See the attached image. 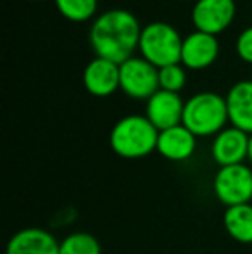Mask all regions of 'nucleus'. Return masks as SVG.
Listing matches in <instances>:
<instances>
[{"label":"nucleus","instance_id":"obj_1","mask_svg":"<svg viewBox=\"0 0 252 254\" xmlns=\"http://www.w3.org/2000/svg\"><path fill=\"white\" fill-rule=\"evenodd\" d=\"M142 26L137 16L125 9L102 12L90 28V44L97 57L123 64L140 44Z\"/></svg>","mask_w":252,"mask_h":254},{"label":"nucleus","instance_id":"obj_2","mask_svg":"<svg viewBox=\"0 0 252 254\" xmlns=\"http://www.w3.org/2000/svg\"><path fill=\"white\" fill-rule=\"evenodd\" d=\"M157 138L159 130L140 114L121 118L109 135L111 149L125 159H140L157 151Z\"/></svg>","mask_w":252,"mask_h":254},{"label":"nucleus","instance_id":"obj_7","mask_svg":"<svg viewBox=\"0 0 252 254\" xmlns=\"http://www.w3.org/2000/svg\"><path fill=\"white\" fill-rule=\"evenodd\" d=\"M235 10V0H195L192 23L197 31L216 37L232 24Z\"/></svg>","mask_w":252,"mask_h":254},{"label":"nucleus","instance_id":"obj_17","mask_svg":"<svg viewBox=\"0 0 252 254\" xmlns=\"http://www.w3.org/2000/svg\"><path fill=\"white\" fill-rule=\"evenodd\" d=\"M59 12L69 21H88L97 12V0H55Z\"/></svg>","mask_w":252,"mask_h":254},{"label":"nucleus","instance_id":"obj_20","mask_svg":"<svg viewBox=\"0 0 252 254\" xmlns=\"http://www.w3.org/2000/svg\"><path fill=\"white\" fill-rule=\"evenodd\" d=\"M247 159H249V163H251V166H252V135H251V138H249V156H247Z\"/></svg>","mask_w":252,"mask_h":254},{"label":"nucleus","instance_id":"obj_6","mask_svg":"<svg viewBox=\"0 0 252 254\" xmlns=\"http://www.w3.org/2000/svg\"><path fill=\"white\" fill-rule=\"evenodd\" d=\"M119 88L131 99L149 101L159 87V69L144 57H130L119 64Z\"/></svg>","mask_w":252,"mask_h":254},{"label":"nucleus","instance_id":"obj_13","mask_svg":"<svg viewBox=\"0 0 252 254\" xmlns=\"http://www.w3.org/2000/svg\"><path fill=\"white\" fill-rule=\"evenodd\" d=\"M197 149V137L183 125L159 131L157 152L164 159L182 163L194 156Z\"/></svg>","mask_w":252,"mask_h":254},{"label":"nucleus","instance_id":"obj_15","mask_svg":"<svg viewBox=\"0 0 252 254\" xmlns=\"http://www.w3.org/2000/svg\"><path fill=\"white\" fill-rule=\"evenodd\" d=\"M223 225L230 237L240 244H252V204L226 207Z\"/></svg>","mask_w":252,"mask_h":254},{"label":"nucleus","instance_id":"obj_10","mask_svg":"<svg viewBox=\"0 0 252 254\" xmlns=\"http://www.w3.org/2000/svg\"><path fill=\"white\" fill-rule=\"evenodd\" d=\"M83 85L95 97H109L119 88V64L95 57L83 71Z\"/></svg>","mask_w":252,"mask_h":254},{"label":"nucleus","instance_id":"obj_5","mask_svg":"<svg viewBox=\"0 0 252 254\" xmlns=\"http://www.w3.org/2000/svg\"><path fill=\"white\" fill-rule=\"evenodd\" d=\"M214 195L226 207L251 204L252 201V168L247 164H233L218 170L212 182Z\"/></svg>","mask_w":252,"mask_h":254},{"label":"nucleus","instance_id":"obj_16","mask_svg":"<svg viewBox=\"0 0 252 254\" xmlns=\"http://www.w3.org/2000/svg\"><path fill=\"white\" fill-rule=\"evenodd\" d=\"M59 254H102V249L99 241L92 234L74 232L61 241Z\"/></svg>","mask_w":252,"mask_h":254},{"label":"nucleus","instance_id":"obj_12","mask_svg":"<svg viewBox=\"0 0 252 254\" xmlns=\"http://www.w3.org/2000/svg\"><path fill=\"white\" fill-rule=\"evenodd\" d=\"M61 242L38 227H28L19 230L7 242L5 254H59Z\"/></svg>","mask_w":252,"mask_h":254},{"label":"nucleus","instance_id":"obj_8","mask_svg":"<svg viewBox=\"0 0 252 254\" xmlns=\"http://www.w3.org/2000/svg\"><path fill=\"white\" fill-rule=\"evenodd\" d=\"M185 102L180 94L168 90H157L145 106V116L159 131L178 127L183 120Z\"/></svg>","mask_w":252,"mask_h":254},{"label":"nucleus","instance_id":"obj_14","mask_svg":"<svg viewBox=\"0 0 252 254\" xmlns=\"http://www.w3.org/2000/svg\"><path fill=\"white\" fill-rule=\"evenodd\" d=\"M225 99L232 127L252 135V80L235 83Z\"/></svg>","mask_w":252,"mask_h":254},{"label":"nucleus","instance_id":"obj_3","mask_svg":"<svg viewBox=\"0 0 252 254\" xmlns=\"http://www.w3.org/2000/svg\"><path fill=\"white\" fill-rule=\"evenodd\" d=\"M226 99L214 92H199L185 102L182 125L195 137L218 135L228 123Z\"/></svg>","mask_w":252,"mask_h":254},{"label":"nucleus","instance_id":"obj_11","mask_svg":"<svg viewBox=\"0 0 252 254\" xmlns=\"http://www.w3.org/2000/svg\"><path fill=\"white\" fill-rule=\"evenodd\" d=\"M219 42L214 35L197 31L187 35L182 45V64L189 69H205L216 61Z\"/></svg>","mask_w":252,"mask_h":254},{"label":"nucleus","instance_id":"obj_19","mask_svg":"<svg viewBox=\"0 0 252 254\" xmlns=\"http://www.w3.org/2000/svg\"><path fill=\"white\" fill-rule=\"evenodd\" d=\"M237 54L242 61L252 64V26L246 28L237 38Z\"/></svg>","mask_w":252,"mask_h":254},{"label":"nucleus","instance_id":"obj_9","mask_svg":"<svg viewBox=\"0 0 252 254\" xmlns=\"http://www.w3.org/2000/svg\"><path fill=\"white\" fill-rule=\"evenodd\" d=\"M249 138L251 135L239 128H225L212 140V159L219 164V168L244 164L249 156Z\"/></svg>","mask_w":252,"mask_h":254},{"label":"nucleus","instance_id":"obj_4","mask_svg":"<svg viewBox=\"0 0 252 254\" xmlns=\"http://www.w3.org/2000/svg\"><path fill=\"white\" fill-rule=\"evenodd\" d=\"M183 38L178 30L164 21H155L142 28L138 51L157 69L182 63Z\"/></svg>","mask_w":252,"mask_h":254},{"label":"nucleus","instance_id":"obj_18","mask_svg":"<svg viewBox=\"0 0 252 254\" xmlns=\"http://www.w3.org/2000/svg\"><path fill=\"white\" fill-rule=\"evenodd\" d=\"M185 81H187L185 69L180 64H171V66H166L159 69V87H161V90L180 94L183 90V87H185Z\"/></svg>","mask_w":252,"mask_h":254},{"label":"nucleus","instance_id":"obj_21","mask_svg":"<svg viewBox=\"0 0 252 254\" xmlns=\"http://www.w3.org/2000/svg\"><path fill=\"white\" fill-rule=\"evenodd\" d=\"M183 2H190V0H183Z\"/></svg>","mask_w":252,"mask_h":254}]
</instances>
